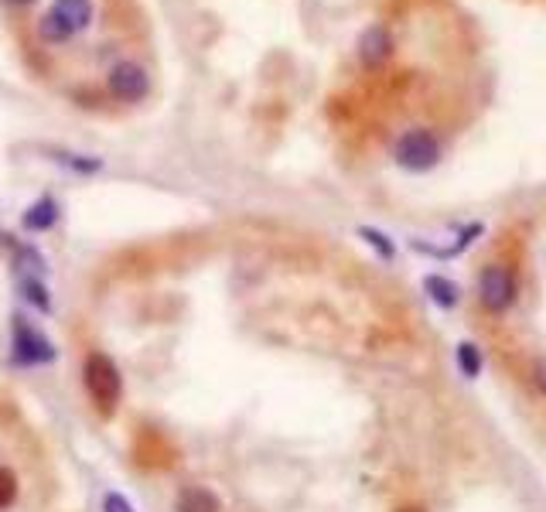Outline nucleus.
<instances>
[{"label":"nucleus","mask_w":546,"mask_h":512,"mask_svg":"<svg viewBox=\"0 0 546 512\" xmlns=\"http://www.w3.org/2000/svg\"><path fill=\"white\" fill-rule=\"evenodd\" d=\"M82 379H86V390L93 396V403L103 414H113L123 396V376L117 369V362L103 352H89L86 366H82Z\"/></svg>","instance_id":"1"},{"label":"nucleus","mask_w":546,"mask_h":512,"mask_svg":"<svg viewBox=\"0 0 546 512\" xmlns=\"http://www.w3.org/2000/svg\"><path fill=\"white\" fill-rule=\"evenodd\" d=\"M396 164L407 171H430L437 161H441V144H437V137L430 134V130H410V134H403L396 140Z\"/></svg>","instance_id":"2"},{"label":"nucleus","mask_w":546,"mask_h":512,"mask_svg":"<svg viewBox=\"0 0 546 512\" xmlns=\"http://www.w3.org/2000/svg\"><path fill=\"white\" fill-rule=\"evenodd\" d=\"M11 338H14V359L24 362V366L55 362V355H59V352H55V345H52V338H45L28 318H21V315H14Z\"/></svg>","instance_id":"3"},{"label":"nucleus","mask_w":546,"mask_h":512,"mask_svg":"<svg viewBox=\"0 0 546 512\" xmlns=\"http://www.w3.org/2000/svg\"><path fill=\"white\" fill-rule=\"evenodd\" d=\"M478 297L488 311H506L516 301V280L506 267H485L478 277Z\"/></svg>","instance_id":"4"},{"label":"nucleus","mask_w":546,"mask_h":512,"mask_svg":"<svg viewBox=\"0 0 546 512\" xmlns=\"http://www.w3.org/2000/svg\"><path fill=\"white\" fill-rule=\"evenodd\" d=\"M147 72L140 65H130V62H120L117 69L110 72V93L123 99V103H137V99L147 96Z\"/></svg>","instance_id":"5"},{"label":"nucleus","mask_w":546,"mask_h":512,"mask_svg":"<svg viewBox=\"0 0 546 512\" xmlns=\"http://www.w3.org/2000/svg\"><path fill=\"white\" fill-rule=\"evenodd\" d=\"M393 55V35L383 28V24H372V28L362 31L359 38V59L366 69H379L386 59Z\"/></svg>","instance_id":"6"},{"label":"nucleus","mask_w":546,"mask_h":512,"mask_svg":"<svg viewBox=\"0 0 546 512\" xmlns=\"http://www.w3.org/2000/svg\"><path fill=\"white\" fill-rule=\"evenodd\" d=\"M48 18L59 24L65 35H76V31L89 28V21H93V4L89 0H55Z\"/></svg>","instance_id":"7"},{"label":"nucleus","mask_w":546,"mask_h":512,"mask_svg":"<svg viewBox=\"0 0 546 512\" xmlns=\"http://www.w3.org/2000/svg\"><path fill=\"white\" fill-rule=\"evenodd\" d=\"M55 222H59V202L45 195V198H38L28 212H24L21 226L28 229V233H45V229H52Z\"/></svg>","instance_id":"8"},{"label":"nucleus","mask_w":546,"mask_h":512,"mask_svg":"<svg viewBox=\"0 0 546 512\" xmlns=\"http://www.w3.org/2000/svg\"><path fill=\"white\" fill-rule=\"evenodd\" d=\"M219 495L202 489V485H188V489L178 492L175 499V512H219Z\"/></svg>","instance_id":"9"},{"label":"nucleus","mask_w":546,"mask_h":512,"mask_svg":"<svg viewBox=\"0 0 546 512\" xmlns=\"http://www.w3.org/2000/svg\"><path fill=\"white\" fill-rule=\"evenodd\" d=\"M485 233V226L482 222H471V226L465 229V233H458V243L454 246H427V243H413V250H420V253H430V256H437V260H448V256H458V253H465L471 243H475L478 236Z\"/></svg>","instance_id":"10"},{"label":"nucleus","mask_w":546,"mask_h":512,"mask_svg":"<svg viewBox=\"0 0 546 512\" xmlns=\"http://www.w3.org/2000/svg\"><path fill=\"white\" fill-rule=\"evenodd\" d=\"M424 291L430 294V301L437 304V308H454L458 304V284L448 277H441V274H427L424 277Z\"/></svg>","instance_id":"11"},{"label":"nucleus","mask_w":546,"mask_h":512,"mask_svg":"<svg viewBox=\"0 0 546 512\" xmlns=\"http://www.w3.org/2000/svg\"><path fill=\"white\" fill-rule=\"evenodd\" d=\"M482 366H485L482 349H478L475 342H461L458 345V369H461V376L478 379V376H482Z\"/></svg>","instance_id":"12"},{"label":"nucleus","mask_w":546,"mask_h":512,"mask_svg":"<svg viewBox=\"0 0 546 512\" xmlns=\"http://www.w3.org/2000/svg\"><path fill=\"white\" fill-rule=\"evenodd\" d=\"M359 236L366 239V243H369L372 250H376L379 256H383V260H393V256H396V246H393V239L386 236V233H379V229H372V226H362V229H359Z\"/></svg>","instance_id":"13"},{"label":"nucleus","mask_w":546,"mask_h":512,"mask_svg":"<svg viewBox=\"0 0 546 512\" xmlns=\"http://www.w3.org/2000/svg\"><path fill=\"white\" fill-rule=\"evenodd\" d=\"M14 499H18V475L0 465V509H7Z\"/></svg>","instance_id":"14"},{"label":"nucleus","mask_w":546,"mask_h":512,"mask_svg":"<svg viewBox=\"0 0 546 512\" xmlns=\"http://www.w3.org/2000/svg\"><path fill=\"white\" fill-rule=\"evenodd\" d=\"M24 297H28L35 308L41 311H52V297H48V287L45 284H38V280H24Z\"/></svg>","instance_id":"15"},{"label":"nucleus","mask_w":546,"mask_h":512,"mask_svg":"<svg viewBox=\"0 0 546 512\" xmlns=\"http://www.w3.org/2000/svg\"><path fill=\"white\" fill-rule=\"evenodd\" d=\"M103 512H137V509H134V502H130L127 495L106 492V495H103Z\"/></svg>","instance_id":"16"},{"label":"nucleus","mask_w":546,"mask_h":512,"mask_svg":"<svg viewBox=\"0 0 546 512\" xmlns=\"http://www.w3.org/2000/svg\"><path fill=\"white\" fill-rule=\"evenodd\" d=\"M59 161L69 164V168H76V171H96V168H103V161H99V158L79 161V158H69V154H59Z\"/></svg>","instance_id":"17"},{"label":"nucleus","mask_w":546,"mask_h":512,"mask_svg":"<svg viewBox=\"0 0 546 512\" xmlns=\"http://www.w3.org/2000/svg\"><path fill=\"white\" fill-rule=\"evenodd\" d=\"M533 376H536V386H540V393L546 396V362H536Z\"/></svg>","instance_id":"18"},{"label":"nucleus","mask_w":546,"mask_h":512,"mask_svg":"<svg viewBox=\"0 0 546 512\" xmlns=\"http://www.w3.org/2000/svg\"><path fill=\"white\" fill-rule=\"evenodd\" d=\"M400 512H420V509H400Z\"/></svg>","instance_id":"19"},{"label":"nucleus","mask_w":546,"mask_h":512,"mask_svg":"<svg viewBox=\"0 0 546 512\" xmlns=\"http://www.w3.org/2000/svg\"><path fill=\"white\" fill-rule=\"evenodd\" d=\"M18 4H28V0H18Z\"/></svg>","instance_id":"20"}]
</instances>
